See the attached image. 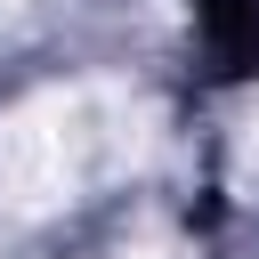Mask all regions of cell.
<instances>
[{
  "label": "cell",
  "instance_id": "cell-1",
  "mask_svg": "<svg viewBox=\"0 0 259 259\" xmlns=\"http://www.w3.org/2000/svg\"><path fill=\"white\" fill-rule=\"evenodd\" d=\"M97 121H89V97H65V89H40L24 97L8 121H0V210L8 219H49L65 210L89 170H97Z\"/></svg>",
  "mask_w": 259,
  "mask_h": 259
},
{
  "label": "cell",
  "instance_id": "cell-2",
  "mask_svg": "<svg viewBox=\"0 0 259 259\" xmlns=\"http://www.w3.org/2000/svg\"><path fill=\"white\" fill-rule=\"evenodd\" d=\"M235 186H243V194H259V105H251V121H243V146H235Z\"/></svg>",
  "mask_w": 259,
  "mask_h": 259
}]
</instances>
